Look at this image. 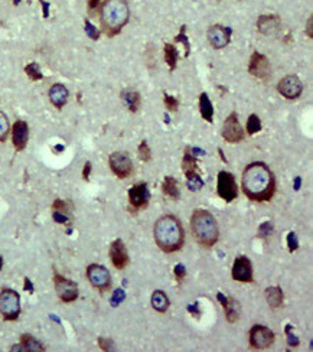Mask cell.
Returning <instances> with one entry per match:
<instances>
[{"label":"cell","instance_id":"obj_39","mask_svg":"<svg viewBox=\"0 0 313 352\" xmlns=\"http://www.w3.org/2000/svg\"><path fill=\"white\" fill-rule=\"evenodd\" d=\"M287 243H289V251L294 253L297 250V247H299V240H297V237H296L294 233H289V235H287Z\"/></svg>","mask_w":313,"mask_h":352},{"label":"cell","instance_id":"obj_48","mask_svg":"<svg viewBox=\"0 0 313 352\" xmlns=\"http://www.w3.org/2000/svg\"><path fill=\"white\" fill-rule=\"evenodd\" d=\"M312 18H309V21H307V36L309 38H313V31H312Z\"/></svg>","mask_w":313,"mask_h":352},{"label":"cell","instance_id":"obj_43","mask_svg":"<svg viewBox=\"0 0 313 352\" xmlns=\"http://www.w3.org/2000/svg\"><path fill=\"white\" fill-rule=\"evenodd\" d=\"M123 299H124V292L121 289H117L113 296V306H117L120 302H123Z\"/></svg>","mask_w":313,"mask_h":352},{"label":"cell","instance_id":"obj_2","mask_svg":"<svg viewBox=\"0 0 313 352\" xmlns=\"http://www.w3.org/2000/svg\"><path fill=\"white\" fill-rule=\"evenodd\" d=\"M154 243L163 253L179 251L185 241V233L182 223L175 215H163L153 227Z\"/></svg>","mask_w":313,"mask_h":352},{"label":"cell","instance_id":"obj_20","mask_svg":"<svg viewBox=\"0 0 313 352\" xmlns=\"http://www.w3.org/2000/svg\"><path fill=\"white\" fill-rule=\"evenodd\" d=\"M218 299H219L222 308H224L225 319L229 323H236L240 319V315H241V305L234 298H225L221 293H218Z\"/></svg>","mask_w":313,"mask_h":352},{"label":"cell","instance_id":"obj_17","mask_svg":"<svg viewBox=\"0 0 313 352\" xmlns=\"http://www.w3.org/2000/svg\"><path fill=\"white\" fill-rule=\"evenodd\" d=\"M28 140H29V127L28 123L23 120L15 121L13 127H12V143L15 146V149L18 152L25 150L28 146Z\"/></svg>","mask_w":313,"mask_h":352},{"label":"cell","instance_id":"obj_7","mask_svg":"<svg viewBox=\"0 0 313 352\" xmlns=\"http://www.w3.org/2000/svg\"><path fill=\"white\" fill-rule=\"evenodd\" d=\"M108 165L111 172L120 179L129 178L133 172V162L124 152H113L108 158Z\"/></svg>","mask_w":313,"mask_h":352},{"label":"cell","instance_id":"obj_18","mask_svg":"<svg viewBox=\"0 0 313 352\" xmlns=\"http://www.w3.org/2000/svg\"><path fill=\"white\" fill-rule=\"evenodd\" d=\"M281 21L276 15H261L257 19V29L264 36H276L280 32Z\"/></svg>","mask_w":313,"mask_h":352},{"label":"cell","instance_id":"obj_52","mask_svg":"<svg viewBox=\"0 0 313 352\" xmlns=\"http://www.w3.org/2000/svg\"><path fill=\"white\" fill-rule=\"evenodd\" d=\"M18 2H19V0H15V3H18Z\"/></svg>","mask_w":313,"mask_h":352},{"label":"cell","instance_id":"obj_26","mask_svg":"<svg viewBox=\"0 0 313 352\" xmlns=\"http://www.w3.org/2000/svg\"><path fill=\"white\" fill-rule=\"evenodd\" d=\"M162 192L168 198L173 201H178L181 198V191H179V183L173 176H166L162 182Z\"/></svg>","mask_w":313,"mask_h":352},{"label":"cell","instance_id":"obj_5","mask_svg":"<svg viewBox=\"0 0 313 352\" xmlns=\"http://www.w3.org/2000/svg\"><path fill=\"white\" fill-rule=\"evenodd\" d=\"M0 313L5 320H16L21 315V298L18 292L3 289L0 292Z\"/></svg>","mask_w":313,"mask_h":352},{"label":"cell","instance_id":"obj_8","mask_svg":"<svg viewBox=\"0 0 313 352\" xmlns=\"http://www.w3.org/2000/svg\"><path fill=\"white\" fill-rule=\"evenodd\" d=\"M87 278L91 283V286L100 292H106L111 286V274L101 264H90L87 267Z\"/></svg>","mask_w":313,"mask_h":352},{"label":"cell","instance_id":"obj_29","mask_svg":"<svg viewBox=\"0 0 313 352\" xmlns=\"http://www.w3.org/2000/svg\"><path fill=\"white\" fill-rule=\"evenodd\" d=\"M178 59H179L178 49L173 46L172 43H166V45H165V61H166V64L169 65L171 71H175V69H176Z\"/></svg>","mask_w":313,"mask_h":352},{"label":"cell","instance_id":"obj_44","mask_svg":"<svg viewBox=\"0 0 313 352\" xmlns=\"http://www.w3.org/2000/svg\"><path fill=\"white\" fill-rule=\"evenodd\" d=\"M173 273H175V276H176V278H178V280H182V278L185 277V274H186L185 266H182V264H178V266L175 267Z\"/></svg>","mask_w":313,"mask_h":352},{"label":"cell","instance_id":"obj_10","mask_svg":"<svg viewBox=\"0 0 313 352\" xmlns=\"http://www.w3.org/2000/svg\"><path fill=\"white\" fill-rule=\"evenodd\" d=\"M249 73L253 77L267 81L271 77V64L264 53L253 52L249 62Z\"/></svg>","mask_w":313,"mask_h":352},{"label":"cell","instance_id":"obj_25","mask_svg":"<svg viewBox=\"0 0 313 352\" xmlns=\"http://www.w3.org/2000/svg\"><path fill=\"white\" fill-rule=\"evenodd\" d=\"M150 303H151V308L156 310V312H159V313H165V312H168L169 306H171L169 298L166 296V293L162 292V290H156V292H153V293H151Z\"/></svg>","mask_w":313,"mask_h":352},{"label":"cell","instance_id":"obj_6","mask_svg":"<svg viewBox=\"0 0 313 352\" xmlns=\"http://www.w3.org/2000/svg\"><path fill=\"white\" fill-rule=\"evenodd\" d=\"M216 193L221 199L225 202H232L237 199L238 186L237 181L231 172L221 171L218 173V182H216Z\"/></svg>","mask_w":313,"mask_h":352},{"label":"cell","instance_id":"obj_40","mask_svg":"<svg viewBox=\"0 0 313 352\" xmlns=\"http://www.w3.org/2000/svg\"><path fill=\"white\" fill-rule=\"evenodd\" d=\"M52 208H54V211H59V213H68V209H69V205H68V202H65V201H62V199H56L54 203H52Z\"/></svg>","mask_w":313,"mask_h":352},{"label":"cell","instance_id":"obj_16","mask_svg":"<svg viewBox=\"0 0 313 352\" xmlns=\"http://www.w3.org/2000/svg\"><path fill=\"white\" fill-rule=\"evenodd\" d=\"M150 201V192L147 183L139 182L129 189V202L134 208H144Z\"/></svg>","mask_w":313,"mask_h":352},{"label":"cell","instance_id":"obj_3","mask_svg":"<svg viewBox=\"0 0 313 352\" xmlns=\"http://www.w3.org/2000/svg\"><path fill=\"white\" fill-rule=\"evenodd\" d=\"M130 18L126 0H104L100 6V21L108 36H116L127 25Z\"/></svg>","mask_w":313,"mask_h":352},{"label":"cell","instance_id":"obj_24","mask_svg":"<svg viewBox=\"0 0 313 352\" xmlns=\"http://www.w3.org/2000/svg\"><path fill=\"white\" fill-rule=\"evenodd\" d=\"M264 296H266V300H267V305L270 306L271 309H279L281 305H283V300H284L283 290L279 286H273V288L266 289Z\"/></svg>","mask_w":313,"mask_h":352},{"label":"cell","instance_id":"obj_32","mask_svg":"<svg viewBox=\"0 0 313 352\" xmlns=\"http://www.w3.org/2000/svg\"><path fill=\"white\" fill-rule=\"evenodd\" d=\"M261 130V121L257 114H251L247 120V133L249 136H253L256 133H259Z\"/></svg>","mask_w":313,"mask_h":352},{"label":"cell","instance_id":"obj_49","mask_svg":"<svg viewBox=\"0 0 313 352\" xmlns=\"http://www.w3.org/2000/svg\"><path fill=\"white\" fill-rule=\"evenodd\" d=\"M25 290H28V292H33L32 283L29 281V278L28 277H25Z\"/></svg>","mask_w":313,"mask_h":352},{"label":"cell","instance_id":"obj_19","mask_svg":"<svg viewBox=\"0 0 313 352\" xmlns=\"http://www.w3.org/2000/svg\"><path fill=\"white\" fill-rule=\"evenodd\" d=\"M110 258L113 266L119 270L126 268L129 264V254H127V248L124 246V243L121 240H114L110 246Z\"/></svg>","mask_w":313,"mask_h":352},{"label":"cell","instance_id":"obj_11","mask_svg":"<svg viewBox=\"0 0 313 352\" xmlns=\"http://www.w3.org/2000/svg\"><path fill=\"white\" fill-rule=\"evenodd\" d=\"M54 283L56 295H58V298L62 300V302L69 303V302H74L78 298V286H76L75 281L68 280L64 276L55 274Z\"/></svg>","mask_w":313,"mask_h":352},{"label":"cell","instance_id":"obj_27","mask_svg":"<svg viewBox=\"0 0 313 352\" xmlns=\"http://www.w3.org/2000/svg\"><path fill=\"white\" fill-rule=\"evenodd\" d=\"M121 98H123V101L126 103V106L131 113H136L140 108L141 98L140 94L136 90H130V88L129 90H123L121 91Z\"/></svg>","mask_w":313,"mask_h":352},{"label":"cell","instance_id":"obj_23","mask_svg":"<svg viewBox=\"0 0 313 352\" xmlns=\"http://www.w3.org/2000/svg\"><path fill=\"white\" fill-rule=\"evenodd\" d=\"M182 171L185 173L186 179H191L196 175H199V168H198V162L195 155L191 152V149L185 150L184 160H182Z\"/></svg>","mask_w":313,"mask_h":352},{"label":"cell","instance_id":"obj_1","mask_svg":"<svg viewBox=\"0 0 313 352\" xmlns=\"http://www.w3.org/2000/svg\"><path fill=\"white\" fill-rule=\"evenodd\" d=\"M241 188L244 195L254 202H267L276 192V178L263 162H253L243 172Z\"/></svg>","mask_w":313,"mask_h":352},{"label":"cell","instance_id":"obj_33","mask_svg":"<svg viewBox=\"0 0 313 352\" xmlns=\"http://www.w3.org/2000/svg\"><path fill=\"white\" fill-rule=\"evenodd\" d=\"M137 155L141 162H150L151 160V150L149 148V143L146 140H141L139 148H137Z\"/></svg>","mask_w":313,"mask_h":352},{"label":"cell","instance_id":"obj_28","mask_svg":"<svg viewBox=\"0 0 313 352\" xmlns=\"http://www.w3.org/2000/svg\"><path fill=\"white\" fill-rule=\"evenodd\" d=\"M199 113L204 120H206L208 123L214 121V107L211 104V100L206 93H202L199 96Z\"/></svg>","mask_w":313,"mask_h":352},{"label":"cell","instance_id":"obj_36","mask_svg":"<svg viewBox=\"0 0 313 352\" xmlns=\"http://www.w3.org/2000/svg\"><path fill=\"white\" fill-rule=\"evenodd\" d=\"M186 185H188V188L191 191H199L204 186V181H202L201 175H196V176L191 178V179H186Z\"/></svg>","mask_w":313,"mask_h":352},{"label":"cell","instance_id":"obj_13","mask_svg":"<svg viewBox=\"0 0 313 352\" xmlns=\"http://www.w3.org/2000/svg\"><path fill=\"white\" fill-rule=\"evenodd\" d=\"M222 137L228 143H240L244 139V130L240 124L237 113L232 111L225 120L224 127H222Z\"/></svg>","mask_w":313,"mask_h":352},{"label":"cell","instance_id":"obj_14","mask_svg":"<svg viewBox=\"0 0 313 352\" xmlns=\"http://www.w3.org/2000/svg\"><path fill=\"white\" fill-rule=\"evenodd\" d=\"M231 276L236 281H241V283L253 281V266H251V260L249 257L240 256L234 260Z\"/></svg>","mask_w":313,"mask_h":352},{"label":"cell","instance_id":"obj_30","mask_svg":"<svg viewBox=\"0 0 313 352\" xmlns=\"http://www.w3.org/2000/svg\"><path fill=\"white\" fill-rule=\"evenodd\" d=\"M9 131H11V123H9V118L8 116L0 111V142H5L9 136Z\"/></svg>","mask_w":313,"mask_h":352},{"label":"cell","instance_id":"obj_9","mask_svg":"<svg viewBox=\"0 0 313 352\" xmlns=\"http://www.w3.org/2000/svg\"><path fill=\"white\" fill-rule=\"evenodd\" d=\"M250 346L254 349H267L274 342V332L263 325H254L249 333Z\"/></svg>","mask_w":313,"mask_h":352},{"label":"cell","instance_id":"obj_15","mask_svg":"<svg viewBox=\"0 0 313 352\" xmlns=\"http://www.w3.org/2000/svg\"><path fill=\"white\" fill-rule=\"evenodd\" d=\"M206 36H208V41L214 49H222L229 43L231 31L228 28H224L222 25H212V26H209Z\"/></svg>","mask_w":313,"mask_h":352},{"label":"cell","instance_id":"obj_12","mask_svg":"<svg viewBox=\"0 0 313 352\" xmlns=\"http://www.w3.org/2000/svg\"><path fill=\"white\" fill-rule=\"evenodd\" d=\"M277 91L280 93V96L287 100H296L302 96L303 83L297 75H287L280 80L277 86Z\"/></svg>","mask_w":313,"mask_h":352},{"label":"cell","instance_id":"obj_4","mask_svg":"<svg viewBox=\"0 0 313 352\" xmlns=\"http://www.w3.org/2000/svg\"><path fill=\"white\" fill-rule=\"evenodd\" d=\"M191 230L198 244L205 248H211L218 243L219 228L216 220L211 213L205 209H196L191 217Z\"/></svg>","mask_w":313,"mask_h":352},{"label":"cell","instance_id":"obj_22","mask_svg":"<svg viewBox=\"0 0 313 352\" xmlns=\"http://www.w3.org/2000/svg\"><path fill=\"white\" fill-rule=\"evenodd\" d=\"M12 351H25V352H43L45 348L39 341H36L32 335L23 333L21 336V343L15 345Z\"/></svg>","mask_w":313,"mask_h":352},{"label":"cell","instance_id":"obj_50","mask_svg":"<svg viewBox=\"0 0 313 352\" xmlns=\"http://www.w3.org/2000/svg\"><path fill=\"white\" fill-rule=\"evenodd\" d=\"M188 310H189L191 313H194L196 318L199 316V315H198V305H195V306H189V308H188Z\"/></svg>","mask_w":313,"mask_h":352},{"label":"cell","instance_id":"obj_45","mask_svg":"<svg viewBox=\"0 0 313 352\" xmlns=\"http://www.w3.org/2000/svg\"><path fill=\"white\" fill-rule=\"evenodd\" d=\"M91 169H93V165H91V162H88L87 160L86 165H84V169H83V179L84 181H90V173H91Z\"/></svg>","mask_w":313,"mask_h":352},{"label":"cell","instance_id":"obj_21","mask_svg":"<svg viewBox=\"0 0 313 352\" xmlns=\"http://www.w3.org/2000/svg\"><path fill=\"white\" fill-rule=\"evenodd\" d=\"M68 97H69L68 88L65 86H62V84H54V86L49 88V101H51V103L54 104V107H56L58 110H61V108L66 104Z\"/></svg>","mask_w":313,"mask_h":352},{"label":"cell","instance_id":"obj_41","mask_svg":"<svg viewBox=\"0 0 313 352\" xmlns=\"http://www.w3.org/2000/svg\"><path fill=\"white\" fill-rule=\"evenodd\" d=\"M290 329H292V325H287L286 326V333H287V342H289V345L290 346H299V339H297V336H294V333H292L290 332Z\"/></svg>","mask_w":313,"mask_h":352},{"label":"cell","instance_id":"obj_35","mask_svg":"<svg viewBox=\"0 0 313 352\" xmlns=\"http://www.w3.org/2000/svg\"><path fill=\"white\" fill-rule=\"evenodd\" d=\"M163 101H165V107H166L169 111H178V108H179V100H178L176 97L165 94V96H163Z\"/></svg>","mask_w":313,"mask_h":352},{"label":"cell","instance_id":"obj_38","mask_svg":"<svg viewBox=\"0 0 313 352\" xmlns=\"http://www.w3.org/2000/svg\"><path fill=\"white\" fill-rule=\"evenodd\" d=\"M271 231H273V225H271L270 221H266V223H263V224L259 227V235L260 237H269V235L271 234Z\"/></svg>","mask_w":313,"mask_h":352},{"label":"cell","instance_id":"obj_31","mask_svg":"<svg viewBox=\"0 0 313 352\" xmlns=\"http://www.w3.org/2000/svg\"><path fill=\"white\" fill-rule=\"evenodd\" d=\"M25 73H26V75L32 80V81H39V80H42V73H41V68H39V65L36 64V62H31L29 65H26L25 66Z\"/></svg>","mask_w":313,"mask_h":352},{"label":"cell","instance_id":"obj_37","mask_svg":"<svg viewBox=\"0 0 313 352\" xmlns=\"http://www.w3.org/2000/svg\"><path fill=\"white\" fill-rule=\"evenodd\" d=\"M98 346L103 351H114V342L108 338H98Z\"/></svg>","mask_w":313,"mask_h":352},{"label":"cell","instance_id":"obj_47","mask_svg":"<svg viewBox=\"0 0 313 352\" xmlns=\"http://www.w3.org/2000/svg\"><path fill=\"white\" fill-rule=\"evenodd\" d=\"M98 8H100V0H88V11L91 13L97 11Z\"/></svg>","mask_w":313,"mask_h":352},{"label":"cell","instance_id":"obj_46","mask_svg":"<svg viewBox=\"0 0 313 352\" xmlns=\"http://www.w3.org/2000/svg\"><path fill=\"white\" fill-rule=\"evenodd\" d=\"M54 220L56 223H59V224L68 223V217L64 213H59V211H54Z\"/></svg>","mask_w":313,"mask_h":352},{"label":"cell","instance_id":"obj_42","mask_svg":"<svg viewBox=\"0 0 313 352\" xmlns=\"http://www.w3.org/2000/svg\"><path fill=\"white\" fill-rule=\"evenodd\" d=\"M86 31H87V35L91 38V39H98L100 38V32H98L97 29L90 23V22L87 21L86 22Z\"/></svg>","mask_w":313,"mask_h":352},{"label":"cell","instance_id":"obj_34","mask_svg":"<svg viewBox=\"0 0 313 352\" xmlns=\"http://www.w3.org/2000/svg\"><path fill=\"white\" fill-rule=\"evenodd\" d=\"M185 31H186V26H182L181 28V32L178 33V36L175 38L176 42H182L185 46V56H189V52H191V45H189V41H188V36L185 35Z\"/></svg>","mask_w":313,"mask_h":352},{"label":"cell","instance_id":"obj_51","mask_svg":"<svg viewBox=\"0 0 313 352\" xmlns=\"http://www.w3.org/2000/svg\"><path fill=\"white\" fill-rule=\"evenodd\" d=\"M2 267H3V258L0 256V270H2Z\"/></svg>","mask_w":313,"mask_h":352}]
</instances>
